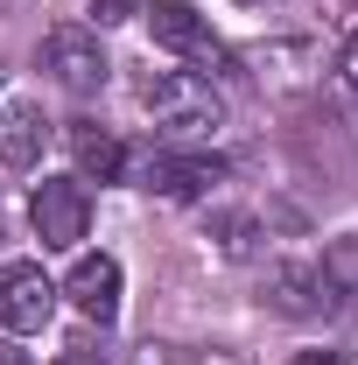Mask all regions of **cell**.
I'll list each match as a JSON object with an SVG mask.
<instances>
[{
    "mask_svg": "<svg viewBox=\"0 0 358 365\" xmlns=\"http://www.w3.org/2000/svg\"><path fill=\"white\" fill-rule=\"evenodd\" d=\"M148 190L155 197H176V204H190V197H211L225 182V162L218 155H148Z\"/></svg>",
    "mask_w": 358,
    "mask_h": 365,
    "instance_id": "obj_7",
    "label": "cell"
},
{
    "mask_svg": "<svg viewBox=\"0 0 358 365\" xmlns=\"http://www.w3.org/2000/svg\"><path fill=\"white\" fill-rule=\"evenodd\" d=\"M140 106H148L155 127H169V134H211L225 120L218 85L197 78V71H155V78H140Z\"/></svg>",
    "mask_w": 358,
    "mask_h": 365,
    "instance_id": "obj_1",
    "label": "cell"
},
{
    "mask_svg": "<svg viewBox=\"0 0 358 365\" xmlns=\"http://www.w3.org/2000/svg\"><path fill=\"white\" fill-rule=\"evenodd\" d=\"M43 63H49V78H56L63 91H78V98L98 91L106 71H113L106 49H98V29H85V21H56V29L43 36Z\"/></svg>",
    "mask_w": 358,
    "mask_h": 365,
    "instance_id": "obj_3",
    "label": "cell"
},
{
    "mask_svg": "<svg viewBox=\"0 0 358 365\" xmlns=\"http://www.w3.org/2000/svg\"><path fill=\"white\" fill-rule=\"evenodd\" d=\"M56 295H71V309H78L85 323H98V330H106V323L120 317V260H113V253H85Z\"/></svg>",
    "mask_w": 358,
    "mask_h": 365,
    "instance_id": "obj_6",
    "label": "cell"
},
{
    "mask_svg": "<svg viewBox=\"0 0 358 365\" xmlns=\"http://www.w3.org/2000/svg\"><path fill=\"white\" fill-rule=\"evenodd\" d=\"M56 317V281L43 274V260H7L0 267V330L29 337Z\"/></svg>",
    "mask_w": 358,
    "mask_h": 365,
    "instance_id": "obj_4",
    "label": "cell"
},
{
    "mask_svg": "<svg viewBox=\"0 0 358 365\" xmlns=\"http://www.w3.org/2000/svg\"><path fill=\"white\" fill-rule=\"evenodd\" d=\"M43 106L36 98H14L7 113H0V169H36V155H43Z\"/></svg>",
    "mask_w": 358,
    "mask_h": 365,
    "instance_id": "obj_8",
    "label": "cell"
},
{
    "mask_svg": "<svg viewBox=\"0 0 358 365\" xmlns=\"http://www.w3.org/2000/svg\"><path fill=\"white\" fill-rule=\"evenodd\" d=\"M91 14H98V29H113V21H134V14H148V0H91Z\"/></svg>",
    "mask_w": 358,
    "mask_h": 365,
    "instance_id": "obj_13",
    "label": "cell"
},
{
    "mask_svg": "<svg viewBox=\"0 0 358 365\" xmlns=\"http://www.w3.org/2000/svg\"><path fill=\"white\" fill-rule=\"evenodd\" d=\"M29 225H36V239H43L49 253H71V246L91 232V190H85V176H43L36 197H29Z\"/></svg>",
    "mask_w": 358,
    "mask_h": 365,
    "instance_id": "obj_2",
    "label": "cell"
},
{
    "mask_svg": "<svg viewBox=\"0 0 358 365\" xmlns=\"http://www.w3.org/2000/svg\"><path fill=\"white\" fill-rule=\"evenodd\" d=\"M134 365H204V351L169 344V337H148V344H134Z\"/></svg>",
    "mask_w": 358,
    "mask_h": 365,
    "instance_id": "obj_12",
    "label": "cell"
},
{
    "mask_svg": "<svg viewBox=\"0 0 358 365\" xmlns=\"http://www.w3.org/2000/svg\"><path fill=\"white\" fill-rule=\"evenodd\" d=\"M0 365H29V359H21V351H14V344H0Z\"/></svg>",
    "mask_w": 358,
    "mask_h": 365,
    "instance_id": "obj_17",
    "label": "cell"
},
{
    "mask_svg": "<svg viewBox=\"0 0 358 365\" xmlns=\"http://www.w3.org/2000/svg\"><path fill=\"white\" fill-rule=\"evenodd\" d=\"M148 29H155V43L169 49V56H197V63H211V71H232L225 43L211 36V21H204L197 7H183V0H155Z\"/></svg>",
    "mask_w": 358,
    "mask_h": 365,
    "instance_id": "obj_5",
    "label": "cell"
},
{
    "mask_svg": "<svg viewBox=\"0 0 358 365\" xmlns=\"http://www.w3.org/2000/svg\"><path fill=\"white\" fill-rule=\"evenodd\" d=\"M316 295H330L316 267H274L267 274V302L281 309V317H316V309H323Z\"/></svg>",
    "mask_w": 358,
    "mask_h": 365,
    "instance_id": "obj_9",
    "label": "cell"
},
{
    "mask_svg": "<svg viewBox=\"0 0 358 365\" xmlns=\"http://www.w3.org/2000/svg\"><path fill=\"white\" fill-rule=\"evenodd\" d=\"M316 274H323L330 295H352V302H358V239H330L323 260H316Z\"/></svg>",
    "mask_w": 358,
    "mask_h": 365,
    "instance_id": "obj_11",
    "label": "cell"
},
{
    "mask_svg": "<svg viewBox=\"0 0 358 365\" xmlns=\"http://www.w3.org/2000/svg\"><path fill=\"white\" fill-rule=\"evenodd\" d=\"M288 365H352V359H344V351H295Z\"/></svg>",
    "mask_w": 358,
    "mask_h": 365,
    "instance_id": "obj_15",
    "label": "cell"
},
{
    "mask_svg": "<svg viewBox=\"0 0 358 365\" xmlns=\"http://www.w3.org/2000/svg\"><path fill=\"white\" fill-rule=\"evenodd\" d=\"M56 365H113V359H106L91 337H78V344H63V351H56Z\"/></svg>",
    "mask_w": 358,
    "mask_h": 365,
    "instance_id": "obj_14",
    "label": "cell"
},
{
    "mask_svg": "<svg viewBox=\"0 0 358 365\" xmlns=\"http://www.w3.org/2000/svg\"><path fill=\"white\" fill-rule=\"evenodd\" d=\"M71 155H78V176H98V182H120V169H127V148L106 127H71Z\"/></svg>",
    "mask_w": 358,
    "mask_h": 365,
    "instance_id": "obj_10",
    "label": "cell"
},
{
    "mask_svg": "<svg viewBox=\"0 0 358 365\" xmlns=\"http://www.w3.org/2000/svg\"><path fill=\"white\" fill-rule=\"evenodd\" d=\"M344 85L358 91V36H352V43H344Z\"/></svg>",
    "mask_w": 358,
    "mask_h": 365,
    "instance_id": "obj_16",
    "label": "cell"
},
{
    "mask_svg": "<svg viewBox=\"0 0 358 365\" xmlns=\"http://www.w3.org/2000/svg\"><path fill=\"white\" fill-rule=\"evenodd\" d=\"M204 365H239V359H232V351H204Z\"/></svg>",
    "mask_w": 358,
    "mask_h": 365,
    "instance_id": "obj_18",
    "label": "cell"
}]
</instances>
